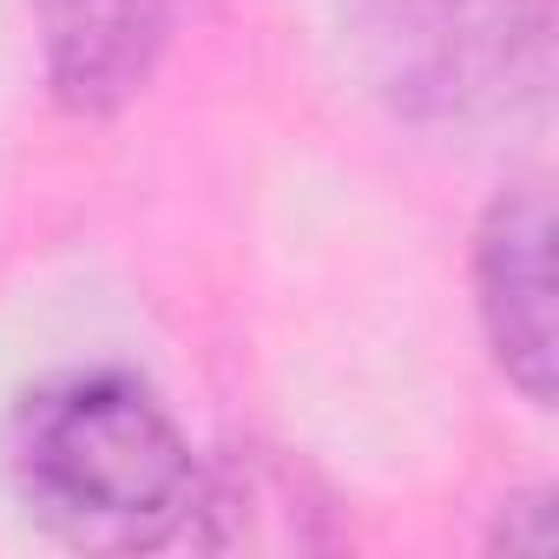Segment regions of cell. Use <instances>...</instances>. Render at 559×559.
Returning a JSON list of instances; mask_svg holds the SVG:
<instances>
[{"mask_svg":"<svg viewBox=\"0 0 559 559\" xmlns=\"http://www.w3.org/2000/svg\"><path fill=\"white\" fill-rule=\"evenodd\" d=\"M546 198L507 191L493 198L480 237H474V290H480V330L493 343V362L507 382L546 408L552 395V297H546Z\"/></svg>","mask_w":559,"mask_h":559,"instance_id":"cell-3","label":"cell"},{"mask_svg":"<svg viewBox=\"0 0 559 559\" xmlns=\"http://www.w3.org/2000/svg\"><path fill=\"white\" fill-rule=\"evenodd\" d=\"M362 53L402 119H500L546 80V0H362Z\"/></svg>","mask_w":559,"mask_h":559,"instance_id":"cell-2","label":"cell"},{"mask_svg":"<svg viewBox=\"0 0 559 559\" xmlns=\"http://www.w3.org/2000/svg\"><path fill=\"white\" fill-rule=\"evenodd\" d=\"M8 480L67 546H165L198 513V461L171 415L126 376H60L8 421Z\"/></svg>","mask_w":559,"mask_h":559,"instance_id":"cell-1","label":"cell"},{"mask_svg":"<svg viewBox=\"0 0 559 559\" xmlns=\"http://www.w3.org/2000/svg\"><path fill=\"white\" fill-rule=\"evenodd\" d=\"M47 80L73 112H119L158 67L171 0H34Z\"/></svg>","mask_w":559,"mask_h":559,"instance_id":"cell-4","label":"cell"}]
</instances>
